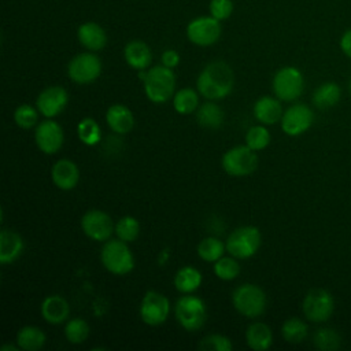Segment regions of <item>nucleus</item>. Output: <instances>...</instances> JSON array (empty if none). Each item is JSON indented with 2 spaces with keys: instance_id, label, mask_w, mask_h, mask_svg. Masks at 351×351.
Listing matches in <instances>:
<instances>
[{
  "instance_id": "f8f14e48",
  "label": "nucleus",
  "mask_w": 351,
  "mask_h": 351,
  "mask_svg": "<svg viewBox=\"0 0 351 351\" xmlns=\"http://www.w3.org/2000/svg\"><path fill=\"white\" fill-rule=\"evenodd\" d=\"M280 122H281V129L285 134L296 137L303 134L311 128L314 122V114L308 106L303 103H298L284 111Z\"/></svg>"
},
{
  "instance_id": "dca6fc26",
  "label": "nucleus",
  "mask_w": 351,
  "mask_h": 351,
  "mask_svg": "<svg viewBox=\"0 0 351 351\" xmlns=\"http://www.w3.org/2000/svg\"><path fill=\"white\" fill-rule=\"evenodd\" d=\"M67 101H69V95L66 89L60 85H52L40 92L36 100V106H37V110L45 118H53L64 110V107L67 106Z\"/></svg>"
},
{
  "instance_id": "6ab92c4d",
  "label": "nucleus",
  "mask_w": 351,
  "mask_h": 351,
  "mask_svg": "<svg viewBox=\"0 0 351 351\" xmlns=\"http://www.w3.org/2000/svg\"><path fill=\"white\" fill-rule=\"evenodd\" d=\"M282 107L280 99L271 96H262L254 104V115L263 125H274L281 121Z\"/></svg>"
},
{
  "instance_id": "79ce46f5",
  "label": "nucleus",
  "mask_w": 351,
  "mask_h": 351,
  "mask_svg": "<svg viewBox=\"0 0 351 351\" xmlns=\"http://www.w3.org/2000/svg\"><path fill=\"white\" fill-rule=\"evenodd\" d=\"M339 45H340L341 52H343L347 58L351 59V29L346 30V32L341 34Z\"/></svg>"
},
{
  "instance_id": "e433bc0d",
  "label": "nucleus",
  "mask_w": 351,
  "mask_h": 351,
  "mask_svg": "<svg viewBox=\"0 0 351 351\" xmlns=\"http://www.w3.org/2000/svg\"><path fill=\"white\" fill-rule=\"evenodd\" d=\"M245 143L247 145L254 149V151H261L263 148H266L270 143V133L269 130L262 126V125H256L248 129L247 134H245Z\"/></svg>"
},
{
  "instance_id": "473e14b6",
  "label": "nucleus",
  "mask_w": 351,
  "mask_h": 351,
  "mask_svg": "<svg viewBox=\"0 0 351 351\" xmlns=\"http://www.w3.org/2000/svg\"><path fill=\"white\" fill-rule=\"evenodd\" d=\"M78 138L86 145H96L100 141V126L93 118H84L77 126Z\"/></svg>"
},
{
  "instance_id": "37998d69",
  "label": "nucleus",
  "mask_w": 351,
  "mask_h": 351,
  "mask_svg": "<svg viewBox=\"0 0 351 351\" xmlns=\"http://www.w3.org/2000/svg\"><path fill=\"white\" fill-rule=\"evenodd\" d=\"M1 351H18L19 350V346H12V344H4L1 348Z\"/></svg>"
},
{
  "instance_id": "20e7f679",
  "label": "nucleus",
  "mask_w": 351,
  "mask_h": 351,
  "mask_svg": "<svg viewBox=\"0 0 351 351\" xmlns=\"http://www.w3.org/2000/svg\"><path fill=\"white\" fill-rule=\"evenodd\" d=\"M232 303L244 317L255 318L266 310V293L255 284H243L233 291Z\"/></svg>"
},
{
  "instance_id": "a211bd4d",
  "label": "nucleus",
  "mask_w": 351,
  "mask_h": 351,
  "mask_svg": "<svg viewBox=\"0 0 351 351\" xmlns=\"http://www.w3.org/2000/svg\"><path fill=\"white\" fill-rule=\"evenodd\" d=\"M77 37L80 44L92 52L103 49L107 44V33L96 22L81 23L77 29Z\"/></svg>"
},
{
  "instance_id": "4c0bfd02",
  "label": "nucleus",
  "mask_w": 351,
  "mask_h": 351,
  "mask_svg": "<svg viewBox=\"0 0 351 351\" xmlns=\"http://www.w3.org/2000/svg\"><path fill=\"white\" fill-rule=\"evenodd\" d=\"M197 347L203 351H230L233 348V344L229 337L214 333L203 337Z\"/></svg>"
},
{
  "instance_id": "ddd939ff",
  "label": "nucleus",
  "mask_w": 351,
  "mask_h": 351,
  "mask_svg": "<svg viewBox=\"0 0 351 351\" xmlns=\"http://www.w3.org/2000/svg\"><path fill=\"white\" fill-rule=\"evenodd\" d=\"M170 313L169 299L156 291H148L140 304V317L143 322L151 326L163 324Z\"/></svg>"
},
{
  "instance_id": "c03bdc74",
  "label": "nucleus",
  "mask_w": 351,
  "mask_h": 351,
  "mask_svg": "<svg viewBox=\"0 0 351 351\" xmlns=\"http://www.w3.org/2000/svg\"><path fill=\"white\" fill-rule=\"evenodd\" d=\"M348 90H350V95H351V78H350V82H348Z\"/></svg>"
},
{
  "instance_id": "9d476101",
  "label": "nucleus",
  "mask_w": 351,
  "mask_h": 351,
  "mask_svg": "<svg viewBox=\"0 0 351 351\" xmlns=\"http://www.w3.org/2000/svg\"><path fill=\"white\" fill-rule=\"evenodd\" d=\"M221 21L214 16H199L186 25L188 40L197 47H210L221 37Z\"/></svg>"
},
{
  "instance_id": "f704fd0d",
  "label": "nucleus",
  "mask_w": 351,
  "mask_h": 351,
  "mask_svg": "<svg viewBox=\"0 0 351 351\" xmlns=\"http://www.w3.org/2000/svg\"><path fill=\"white\" fill-rule=\"evenodd\" d=\"M66 339L73 344H81L89 336V325L82 318H73L66 324L64 328Z\"/></svg>"
},
{
  "instance_id": "7ed1b4c3",
  "label": "nucleus",
  "mask_w": 351,
  "mask_h": 351,
  "mask_svg": "<svg viewBox=\"0 0 351 351\" xmlns=\"http://www.w3.org/2000/svg\"><path fill=\"white\" fill-rule=\"evenodd\" d=\"M100 259L103 266L117 276L128 274L134 267L133 254L126 245V241L121 239L107 241L101 248Z\"/></svg>"
},
{
  "instance_id": "9b49d317",
  "label": "nucleus",
  "mask_w": 351,
  "mask_h": 351,
  "mask_svg": "<svg viewBox=\"0 0 351 351\" xmlns=\"http://www.w3.org/2000/svg\"><path fill=\"white\" fill-rule=\"evenodd\" d=\"M67 73L70 80L77 84H90L101 73V60L92 51L78 53L69 62Z\"/></svg>"
},
{
  "instance_id": "2eb2a0df",
  "label": "nucleus",
  "mask_w": 351,
  "mask_h": 351,
  "mask_svg": "<svg viewBox=\"0 0 351 351\" xmlns=\"http://www.w3.org/2000/svg\"><path fill=\"white\" fill-rule=\"evenodd\" d=\"M34 140L40 151L48 155L55 154L63 145V140H64L63 129L58 122L52 121L51 118H47L45 121L40 122L38 126L36 128Z\"/></svg>"
},
{
  "instance_id": "cd10ccee",
  "label": "nucleus",
  "mask_w": 351,
  "mask_h": 351,
  "mask_svg": "<svg viewBox=\"0 0 351 351\" xmlns=\"http://www.w3.org/2000/svg\"><path fill=\"white\" fill-rule=\"evenodd\" d=\"M202 284V273L192 266L181 267L174 277V287L182 293H191Z\"/></svg>"
},
{
  "instance_id": "f03ea898",
  "label": "nucleus",
  "mask_w": 351,
  "mask_h": 351,
  "mask_svg": "<svg viewBox=\"0 0 351 351\" xmlns=\"http://www.w3.org/2000/svg\"><path fill=\"white\" fill-rule=\"evenodd\" d=\"M140 80L144 81V92L154 103H165L173 97L176 89V75L173 69L158 64L147 71L140 70Z\"/></svg>"
},
{
  "instance_id": "bb28decb",
  "label": "nucleus",
  "mask_w": 351,
  "mask_h": 351,
  "mask_svg": "<svg viewBox=\"0 0 351 351\" xmlns=\"http://www.w3.org/2000/svg\"><path fill=\"white\" fill-rule=\"evenodd\" d=\"M196 119L202 126L207 129H218L223 123L225 114L218 104L207 101L197 108Z\"/></svg>"
},
{
  "instance_id": "6e6552de",
  "label": "nucleus",
  "mask_w": 351,
  "mask_h": 351,
  "mask_svg": "<svg viewBox=\"0 0 351 351\" xmlns=\"http://www.w3.org/2000/svg\"><path fill=\"white\" fill-rule=\"evenodd\" d=\"M304 317L311 322H325L330 318L335 310V299L326 289H310L302 303Z\"/></svg>"
},
{
  "instance_id": "1a4fd4ad",
  "label": "nucleus",
  "mask_w": 351,
  "mask_h": 351,
  "mask_svg": "<svg viewBox=\"0 0 351 351\" xmlns=\"http://www.w3.org/2000/svg\"><path fill=\"white\" fill-rule=\"evenodd\" d=\"M223 170L233 177H244L258 167V156L247 144L228 149L222 156Z\"/></svg>"
},
{
  "instance_id": "f3484780",
  "label": "nucleus",
  "mask_w": 351,
  "mask_h": 351,
  "mask_svg": "<svg viewBox=\"0 0 351 351\" xmlns=\"http://www.w3.org/2000/svg\"><path fill=\"white\" fill-rule=\"evenodd\" d=\"M51 178L59 189L70 191L75 188L80 181V170L73 160L59 159L51 169Z\"/></svg>"
},
{
  "instance_id": "4468645a",
  "label": "nucleus",
  "mask_w": 351,
  "mask_h": 351,
  "mask_svg": "<svg viewBox=\"0 0 351 351\" xmlns=\"http://www.w3.org/2000/svg\"><path fill=\"white\" fill-rule=\"evenodd\" d=\"M84 233L95 241H106L110 239L115 226L111 217L101 210H89L81 218Z\"/></svg>"
},
{
  "instance_id": "f257e3e1",
  "label": "nucleus",
  "mask_w": 351,
  "mask_h": 351,
  "mask_svg": "<svg viewBox=\"0 0 351 351\" xmlns=\"http://www.w3.org/2000/svg\"><path fill=\"white\" fill-rule=\"evenodd\" d=\"M233 71L223 60H213L200 71L196 86L202 96L208 100H219L226 97L233 89Z\"/></svg>"
},
{
  "instance_id": "72a5a7b5",
  "label": "nucleus",
  "mask_w": 351,
  "mask_h": 351,
  "mask_svg": "<svg viewBox=\"0 0 351 351\" xmlns=\"http://www.w3.org/2000/svg\"><path fill=\"white\" fill-rule=\"evenodd\" d=\"M115 233L118 239L129 243L137 239L140 233V223L132 215H125L118 219L115 223Z\"/></svg>"
},
{
  "instance_id": "423d86ee",
  "label": "nucleus",
  "mask_w": 351,
  "mask_h": 351,
  "mask_svg": "<svg viewBox=\"0 0 351 351\" xmlns=\"http://www.w3.org/2000/svg\"><path fill=\"white\" fill-rule=\"evenodd\" d=\"M262 236L256 226H241L234 229L226 240V251L239 259H247L256 254L261 247Z\"/></svg>"
},
{
  "instance_id": "ea45409f",
  "label": "nucleus",
  "mask_w": 351,
  "mask_h": 351,
  "mask_svg": "<svg viewBox=\"0 0 351 351\" xmlns=\"http://www.w3.org/2000/svg\"><path fill=\"white\" fill-rule=\"evenodd\" d=\"M208 10L211 16H214L218 21H225L233 12V1L232 0H210Z\"/></svg>"
},
{
  "instance_id": "5701e85b",
  "label": "nucleus",
  "mask_w": 351,
  "mask_h": 351,
  "mask_svg": "<svg viewBox=\"0 0 351 351\" xmlns=\"http://www.w3.org/2000/svg\"><path fill=\"white\" fill-rule=\"evenodd\" d=\"M23 251L22 237L10 229H3L0 232V262L3 265L12 263L19 258Z\"/></svg>"
},
{
  "instance_id": "4be33fe9",
  "label": "nucleus",
  "mask_w": 351,
  "mask_h": 351,
  "mask_svg": "<svg viewBox=\"0 0 351 351\" xmlns=\"http://www.w3.org/2000/svg\"><path fill=\"white\" fill-rule=\"evenodd\" d=\"M106 121L110 129L118 134L129 133L134 126V117L132 111L123 104H114L106 112Z\"/></svg>"
},
{
  "instance_id": "a878e982",
  "label": "nucleus",
  "mask_w": 351,
  "mask_h": 351,
  "mask_svg": "<svg viewBox=\"0 0 351 351\" xmlns=\"http://www.w3.org/2000/svg\"><path fill=\"white\" fill-rule=\"evenodd\" d=\"M45 340V333L38 326L33 325L23 326L16 333V344L19 346V348L26 351H38L44 347Z\"/></svg>"
},
{
  "instance_id": "2f4dec72",
  "label": "nucleus",
  "mask_w": 351,
  "mask_h": 351,
  "mask_svg": "<svg viewBox=\"0 0 351 351\" xmlns=\"http://www.w3.org/2000/svg\"><path fill=\"white\" fill-rule=\"evenodd\" d=\"M313 343L322 351H335L340 347L341 337L332 328H319L313 336Z\"/></svg>"
},
{
  "instance_id": "7c9ffc66",
  "label": "nucleus",
  "mask_w": 351,
  "mask_h": 351,
  "mask_svg": "<svg viewBox=\"0 0 351 351\" xmlns=\"http://www.w3.org/2000/svg\"><path fill=\"white\" fill-rule=\"evenodd\" d=\"M226 250V245L217 237H206L197 244V255L206 262H215Z\"/></svg>"
},
{
  "instance_id": "58836bf2",
  "label": "nucleus",
  "mask_w": 351,
  "mask_h": 351,
  "mask_svg": "<svg viewBox=\"0 0 351 351\" xmlns=\"http://www.w3.org/2000/svg\"><path fill=\"white\" fill-rule=\"evenodd\" d=\"M37 111L29 104H22L16 107L14 112L15 123L22 129H30L37 123Z\"/></svg>"
},
{
  "instance_id": "0eeeda50",
  "label": "nucleus",
  "mask_w": 351,
  "mask_h": 351,
  "mask_svg": "<svg viewBox=\"0 0 351 351\" xmlns=\"http://www.w3.org/2000/svg\"><path fill=\"white\" fill-rule=\"evenodd\" d=\"M273 92L281 101L296 100L304 88V78L299 69L293 66L281 67L273 77Z\"/></svg>"
},
{
  "instance_id": "393cba45",
  "label": "nucleus",
  "mask_w": 351,
  "mask_h": 351,
  "mask_svg": "<svg viewBox=\"0 0 351 351\" xmlns=\"http://www.w3.org/2000/svg\"><path fill=\"white\" fill-rule=\"evenodd\" d=\"M341 89L336 82H324L313 93V104L319 110H328L340 101Z\"/></svg>"
},
{
  "instance_id": "412c9836",
  "label": "nucleus",
  "mask_w": 351,
  "mask_h": 351,
  "mask_svg": "<svg viewBox=\"0 0 351 351\" xmlns=\"http://www.w3.org/2000/svg\"><path fill=\"white\" fill-rule=\"evenodd\" d=\"M69 314V302L60 295H49L41 303V315L49 324H62Z\"/></svg>"
},
{
  "instance_id": "c756f323",
  "label": "nucleus",
  "mask_w": 351,
  "mask_h": 351,
  "mask_svg": "<svg viewBox=\"0 0 351 351\" xmlns=\"http://www.w3.org/2000/svg\"><path fill=\"white\" fill-rule=\"evenodd\" d=\"M307 333H308V328L306 322L296 317L288 318L281 326V335L284 340L291 344L302 343L307 337Z\"/></svg>"
},
{
  "instance_id": "39448f33",
  "label": "nucleus",
  "mask_w": 351,
  "mask_h": 351,
  "mask_svg": "<svg viewBox=\"0 0 351 351\" xmlns=\"http://www.w3.org/2000/svg\"><path fill=\"white\" fill-rule=\"evenodd\" d=\"M176 318L185 330H199L207 319L204 302L195 295L186 293L185 296H181L176 303Z\"/></svg>"
},
{
  "instance_id": "a19ab883",
  "label": "nucleus",
  "mask_w": 351,
  "mask_h": 351,
  "mask_svg": "<svg viewBox=\"0 0 351 351\" xmlns=\"http://www.w3.org/2000/svg\"><path fill=\"white\" fill-rule=\"evenodd\" d=\"M160 60H162V64H165L166 67L174 69L180 63V53L177 51H174V49H166L162 53Z\"/></svg>"
},
{
  "instance_id": "aec40b11",
  "label": "nucleus",
  "mask_w": 351,
  "mask_h": 351,
  "mask_svg": "<svg viewBox=\"0 0 351 351\" xmlns=\"http://www.w3.org/2000/svg\"><path fill=\"white\" fill-rule=\"evenodd\" d=\"M123 56L126 63L136 70H145L152 62L151 48L141 40H132L125 45Z\"/></svg>"
},
{
  "instance_id": "b1692460",
  "label": "nucleus",
  "mask_w": 351,
  "mask_h": 351,
  "mask_svg": "<svg viewBox=\"0 0 351 351\" xmlns=\"http://www.w3.org/2000/svg\"><path fill=\"white\" fill-rule=\"evenodd\" d=\"M245 340L251 350L265 351L273 343V332L269 325L263 322H254L245 332Z\"/></svg>"
},
{
  "instance_id": "c9c22d12",
  "label": "nucleus",
  "mask_w": 351,
  "mask_h": 351,
  "mask_svg": "<svg viewBox=\"0 0 351 351\" xmlns=\"http://www.w3.org/2000/svg\"><path fill=\"white\" fill-rule=\"evenodd\" d=\"M214 273L218 278L223 281H230L239 276L240 265L234 259V256H221L218 261L214 262Z\"/></svg>"
},
{
  "instance_id": "c85d7f7f",
  "label": "nucleus",
  "mask_w": 351,
  "mask_h": 351,
  "mask_svg": "<svg viewBox=\"0 0 351 351\" xmlns=\"http://www.w3.org/2000/svg\"><path fill=\"white\" fill-rule=\"evenodd\" d=\"M173 106L178 114L186 115L197 110L199 96L197 92L192 88H182L176 92L173 97Z\"/></svg>"
}]
</instances>
